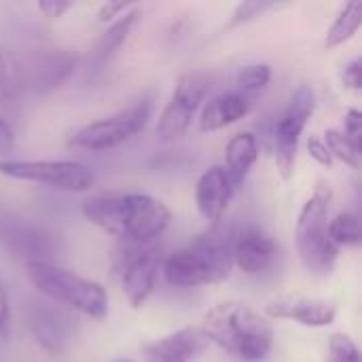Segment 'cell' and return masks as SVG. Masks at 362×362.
<instances>
[{
	"instance_id": "2e32d148",
	"label": "cell",
	"mask_w": 362,
	"mask_h": 362,
	"mask_svg": "<svg viewBox=\"0 0 362 362\" xmlns=\"http://www.w3.org/2000/svg\"><path fill=\"white\" fill-rule=\"evenodd\" d=\"M252 104H255L252 98L238 89L223 91V93L210 98L202 108L199 132L210 134V132H218V129H225V127L242 121L252 110Z\"/></svg>"
},
{
	"instance_id": "7402d4cb",
	"label": "cell",
	"mask_w": 362,
	"mask_h": 362,
	"mask_svg": "<svg viewBox=\"0 0 362 362\" xmlns=\"http://www.w3.org/2000/svg\"><path fill=\"white\" fill-rule=\"evenodd\" d=\"M23 89H25L23 64L11 49L0 47V98L8 102L19 100Z\"/></svg>"
},
{
	"instance_id": "8992f818",
	"label": "cell",
	"mask_w": 362,
	"mask_h": 362,
	"mask_svg": "<svg viewBox=\"0 0 362 362\" xmlns=\"http://www.w3.org/2000/svg\"><path fill=\"white\" fill-rule=\"evenodd\" d=\"M151 117H153V100L144 98L112 117L87 123L70 138L68 146L74 151H89V153L110 151L138 136L146 127Z\"/></svg>"
},
{
	"instance_id": "cb8c5ba5",
	"label": "cell",
	"mask_w": 362,
	"mask_h": 362,
	"mask_svg": "<svg viewBox=\"0 0 362 362\" xmlns=\"http://www.w3.org/2000/svg\"><path fill=\"white\" fill-rule=\"evenodd\" d=\"M331 153L333 159L350 165L352 170H361V146H356L344 132L339 129H327L325 132V140H322Z\"/></svg>"
},
{
	"instance_id": "603a6c76",
	"label": "cell",
	"mask_w": 362,
	"mask_h": 362,
	"mask_svg": "<svg viewBox=\"0 0 362 362\" xmlns=\"http://www.w3.org/2000/svg\"><path fill=\"white\" fill-rule=\"evenodd\" d=\"M329 240L331 244L341 250V248H358L362 244L361 218L354 212H339L331 223H329Z\"/></svg>"
},
{
	"instance_id": "9c48e42d",
	"label": "cell",
	"mask_w": 362,
	"mask_h": 362,
	"mask_svg": "<svg viewBox=\"0 0 362 362\" xmlns=\"http://www.w3.org/2000/svg\"><path fill=\"white\" fill-rule=\"evenodd\" d=\"M161 267V248L153 244H125L119 255L117 274L121 291L134 310L142 308L155 288V278Z\"/></svg>"
},
{
	"instance_id": "d6986e66",
	"label": "cell",
	"mask_w": 362,
	"mask_h": 362,
	"mask_svg": "<svg viewBox=\"0 0 362 362\" xmlns=\"http://www.w3.org/2000/svg\"><path fill=\"white\" fill-rule=\"evenodd\" d=\"M140 6H132L127 13H123L121 17H117L98 38L95 47H93V62L98 66H104L106 62H110L117 51L123 47V42L129 38L132 30L136 28V23L140 21Z\"/></svg>"
},
{
	"instance_id": "e0dca14e",
	"label": "cell",
	"mask_w": 362,
	"mask_h": 362,
	"mask_svg": "<svg viewBox=\"0 0 362 362\" xmlns=\"http://www.w3.org/2000/svg\"><path fill=\"white\" fill-rule=\"evenodd\" d=\"M161 272L165 282L176 288H197L212 284L204 261L189 246L168 255L165 261H161Z\"/></svg>"
},
{
	"instance_id": "83f0119b",
	"label": "cell",
	"mask_w": 362,
	"mask_h": 362,
	"mask_svg": "<svg viewBox=\"0 0 362 362\" xmlns=\"http://www.w3.org/2000/svg\"><path fill=\"white\" fill-rule=\"evenodd\" d=\"M140 352L146 362H187L180 358L178 354H174L172 350H168L159 339L155 341H142L140 344Z\"/></svg>"
},
{
	"instance_id": "d6a6232c",
	"label": "cell",
	"mask_w": 362,
	"mask_h": 362,
	"mask_svg": "<svg viewBox=\"0 0 362 362\" xmlns=\"http://www.w3.org/2000/svg\"><path fill=\"white\" fill-rule=\"evenodd\" d=\"M308 155H310L318 165H322V168H331V165H333V157H331L327 144H325L320 138H316V136L308 138Z\"/></svg>"
},
{
	"instance_id": "8fae6325",
	"label": "cell",
	"mask_w": 362,
	"mask_h": 362,
	"mask_svg": "<svg viewBox=\"0 0 362 362\" xmlns=\"http://www.w3.org/2000/svg\"><path fill=\"white\" fill-rule=\"evenodd\" d=\"M76 57L64 49H42L23 66L25 87L36 95H47L59 89L74 72Z\"/></svg>"
},
{
	"instance_id": "d4e9b609",
	"label": "cell",
	"mask_w": 362,
	"mask_h": 362,
	"mask_svg": "<svg viewBox=\"0 0 362 362\" xmlns=\"http://www.w3.org/2000/svg\"><path fill=\"white\" fill-rule=\"evenodd\" d=\"M272 81V66L263 64V62H255V64H246L235 72V85L238 91L246 93V95H255L257 91H263Z\"/></svg>"
},
{
	"instance_id": "30bf717a",
	"label": "cell",
	"mask_w": 362,
	"mask_h": 362,
	"mask_svg": "<svg viewBox=\"0 0 362 362\" xmlns=\"http://www.w3.org/2000/svg\"><path fill=\"white\" fill-rule=\"evenodd\" d=\"M233 238H235V229L221 221L216 225H210L208 231L199 233L189 244V248L204 261L212 284H221L231 276Z\"/></svg>"
},
{
	"instance_id": "3957f363",
	"label": "cell",
	"mask_w": 362,
	"mask_h": 362,
	"mask_svg": "<svg viewBox=\"0 0 362 362\" xmlns=\"http://www.w3.org/2000/svg\"><path fill=\"white\" fill-rule=\"evenodd\" d=\"M23 267L32 286L53 305L68 308L93 320L108 316V293L100 282L45 259H25Z\"/></svg>"
},
{
	"instance_id": "d590c367",
	"label": "cell",
	"mask_w": 362,
	"mask_h": 362,
	"mask_svg": "<svg viewBox=\"0 0 362 362\" xmlns=\"http://www.w3.org/2000/svg\"><path fill=\"white\" fill-rule=\"evenodd\" d=\"M115 362H134V361H127V358H117Z\"/></svg>"
},
{
	"instance_id": "f546056e",
	"label": "cell",
	"mask_w": 362,
	"mask_h": 362,
	"mask_svg": "<svg viewBox=\"0 0 362 362\" xmlns=\"http://www.w3.org/2000/svg\"><path fill=\"white\" fill-rule=\"evenodd\" d=\"M344 134L356 144L361 146V138H362V115L361 110L356 108H350L344 117Z\"/></svg>"
},
{
	"instance_id": "7a4b0ae2",
	"label": "cell",
	"mask_w": 362,
	"mask_h": 362,
	"mask_svg": "<svg viewBox=\"0 0 362 362\" xmlns=\"http://www.w3.org/2000/svg\"><path fill=\"white\" fill-rule=\"evenodd\" d=\"M199 329L206 339L246 362L265 361L274 350V327L242 301H223L206 312Z\"/></svg>"
},
{
	"instance_id": "f1b7e54d",
	"label": "cell",
	"mask_w": 362,
	"mask_h": 362,
	"mask_svg": "<svg viewBox=\"0 0 362 362\" xmlns=\"http://www.w3.org/2000/svg\"><path fill=\"white\" fill-rule=\"evenodd\" d=\"M341 83L344 87L352 91H361L362 87V62L361 57H354L341 68Z\"/></svg>"
},
{
	"instance_id": "ac0fdd59",
	"label": "cell",
	"mask_w": 362,
	"mask_h": 362,
	"mask_svg": "<svg viewBox=\"0 0 362 362\" xmlns=\"http://www.w3.org/2000/svg\"><path fill=\"white\" fill-rule=\"evenodd\" d=\"M259 159V142L252 132L235 134L225 146V172L233 185V189L242 187Z\"/></svg>"
},
{
	"instance_id": "4dcf8cb0",
	"label": "cell",
	"mask_w": 362,
	"mask_h": 362,
	"mask_svg": "<svg viewBox=\"0 0 362 362\" xmlns=\"http://www.w3.org/2000/svg\"><path fill=\"white\" fill-rule=\"evenodd\" d=\"M13 153H15V129L6 119L0 117V161L11 159Z\"/></svg>"
},
{
	"instance_id": "9a60e30c",
	"label": "cell",
	"mask_w": 362,
	"mask_h": 362,
	"mask_svg": "<svg viewBox=\"0 0 362 362\" xmlns=\"http://www.w3.org/2000/svg\"><path fill=\"white\" fill-rule=\"evenodd\" d=\"M233 193H235V189H233L225 168L223 165L208 168L199 176L197 187H195V204H197L199 214L210 225L221 223L231 206Z\"/></svg>"
},
{
	"instance_id": "52a82bcc",
	"label": "cell",
	"mask_w": 362,
	"mask_h": 362,
	"mask_svg": "<svg viewBox=\"0 0 362 362\" xmlns=\"http://www.w3.org/2000/svg\"><path fill=\"white\" fill-rule=\"evenodd\" d=\"M316 110V93L310 85H301L274 127V155L278 174L288 180L295 174L297 151L303 129Z\"/></svg>"
},
{
	"instance_id": "e575fe53",
	"label": "cell",
	"mask_w": 362,
	"mask_h": 362,
	"mask_svg": "<svg viewBox=\"0 0 362 362\" xmlns=\"http://www.w3.org/2000/svg\"><path fill=\"white\" fill-rule=\"evenodd\" d=\"M11 320V303H8V291H6V284L4 280L0 278V331L6 329Z\"/></svg>"
},
{
	"instance_id": "484cf974",
	"label": "cell",
	"mask_w": 362,
	"mask_h": 362,
	"mask_svg": "<svg viewBox=\"0 0 362 362\" xmlns=\"http://www.w3.org/2000/svg\"><path fill=\"white\" fill-rule=\"evenodd\" d=\"M325 362H361V352L354 339L346 333H333L327 344Z\"/></svg>"
},
{
	"instance_id": "4316f807",
	"label": "cell",
	"mask_w": 362,
	"mask_h": 362,
	"mask_svg": "<svg viewBox=\"0 0 362 362\" xmlns=\"http://www.w3.org/2000/svg\"><path fill=\"white\" fill-rule=\"evenodd\" d=\"M280 6H282V4L269 2V0H248V2H240V4L233 8V13H231V19H229V23H227V28L231 30V28H238V25H242V23H248V21H252V19H257V17H263V15L269 13V11L280 8Z\"/></svg>"
},
{
	"instance_id": "4fadbf2b",
	"label": "cell",
	"mask_w": 362,
	"mask_h": 362,
	"mask_svg": "<svg viewBox=\"0 0 362 362\" xmlns=\"http://www.w3.org/2000/svg\"><path fill=\"white\" fill-rule=\"evenodd\" d=\"M30 331L36 344L51 356H62L72 341V320L53 303H34Z\"/></svg>"
},
{
	"instance_id": "5b68a950",
	"label": "cell",
	"mask_w": 362,
	"mask_h": 362,
	"mask_svg": "<svg viewBox=\"0 0 362 362\" xmlns=\"http://www.w3.org/2000/svg\"><path fill=\"white\" fill-rule=\"evenodd\" d=\"M0 174L66 193H85L95 185L93 170L72 159H6L0 161Z\"/></svg>"
},
{
	"instance_id": "836d02e7",
	"label": "cell",
	"mask_w": 362,
	"mask_h": 362,
	"mask_svg": "<svg viewBox=\"0 0 362 362\" xmlns=\"http://www.w3.org/2000/svg\"><path fill=\"white\" fill-rule=\"evenodd\" d=\"M72 2H66V0H40L38 2V11L49 19V21H55L59 17H64L66 11H70Z\"/></svg>"
},
{
	"instance_id": "6da1fadb",
	"label": "cell",
	"mask_w": 362,
	"mask_h": 362,
	"mask_svg": "<svg viewBox=\"0 0 362 362\" xmlns=\"http://www.w3.org/2000/svg\"><path fill=\"white\" fill-rule=\"evenodd\" d=\"M81 212L87 223L123 244H153L170 227V208L146 193H102L85 199Z\"/></svg>"
},
{
	"instance_id": "5bb4252c",
	"label": "cell",
	"mask_w": 362,
	"mask_h": 362,
	"mask_svg": "<svg viewBox=\"0 0 362 362\" xmlns=\"http://www.w3.org/2000/svg\"><path fill=\"white\" fill-rule=\"evenodd\" d=\"M278 246L272 235H267L259 227H246L235 231L233 238V265L246 274L257 276L263 274L276 259Z\"/></svg>"
},
{
	"instance_id": "ba28073f",
	"label": "cell",
	"mask_w": 362,
	"mask_h": 362,
	"mask_svg": "<svg viewBox=\"0 0 362 362\" xmlns=\"http://www.w3.org/2000/svg\"><path fill=\"white\" fill-rule=\"evenodd\" d=\"M210 91V76L204 72H185L178 76L176 87L165 104L159 123L157 138L161 142H174L187 134L195 112Z\"/></svg>"
},
{
	"instance_id": "1f68e13d",
	"label": "cell",
	"mask_w": 362,
	"mask_h": 362,
	"mask_svg": "<svg viewBox=\"0 0 362 362\" xmlns=\"http://www.w3.org/2000/svg\"><path fill=\"white\" fill-rule=\"evenodd\" d=\"M132 6H136L134 2H112V0H108V2H104L102 6H100V11H98V21H102V23H112L117 17H121L123 13H127Z\"/></svg>"
},
{
	"instance_id": "44dd1931",
	"label": "cell",
	"mask_w": 362,
	"mask_h": 362,
	"mask_svg": "<svg viewBox=\"0 0 362 362\" xmlns=\"http://www.w3.org/2000/svg\"><path fill=\"white\" fill-rule=\"evenodd\" d=\"M159 341L187 362L202 356L206 352V348L210 346V341L206 339V335L199 327H182L170 335L159 337Z\"/></svg>"
},
{
	"instance_id": "ffe728a7",
	"label": "cell",
	"mask_w": 362,
	"mask_h": 362,
	"mask_svg": "<svg viewBox=\"0 0 362 362\" xmlns=\"http://www.w3.org/2000/svg\"><path fill=\"white\" fill-rule=\"evenodd\" d=\"M362 25V2L361 0H352L348 4L341 6V11L337 13L335 21L331 23V28L325 34V47L327 49H337L341 45H346L348 40L354 38V34L361 30Z\"/></svg>"
},
{
	"instance_id": "7c38bea8",
	"label": "cell",
	"mask_w": 362,
	"mask_h": 362,
	"mask_svg": "<svg viewBox=\"0 0 362 362\" xmlns=\"http://www.w3.org/2000/svg\"><path fill=\"white\" fill-rule=\"evenodd\" d=\"M265 314L276 320H293L303 327L322 329L335 322L337 305L318 297H278L265 305Z\"/></svg>"
},
{
	"instance_id": "277c9868",
	"label": "cell",
	"mask_w": 362,
	"mask_h": 362,
	"mask_svg": "<svg viewBox=\"0 0 362 362\" xmlns=\"http://www.w3.org/2000/svg\"><path fill=\"white\" fill-rule=\"evenodd\" d=\"M331 202H333V189L327 182H318L314 193L303 204L295 225L297 252L305 263V267L316 274H329L339 255V250L329 240Z\"/></svg>"
}]
</instances>
